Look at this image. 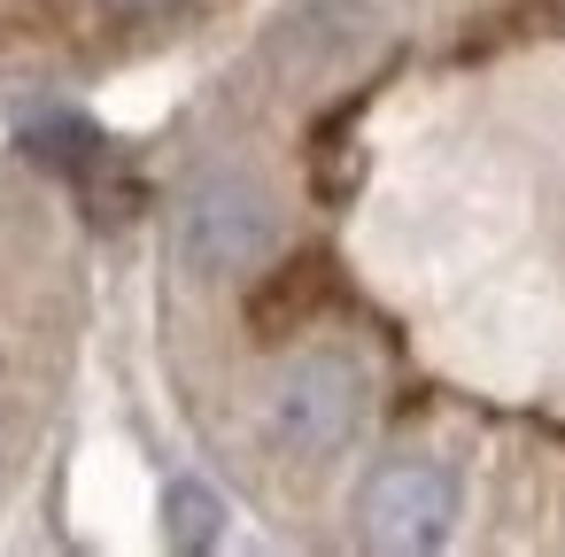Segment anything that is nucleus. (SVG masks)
Returning <instances> with one entry per match:
<instances>
[{
  "mask_svg": "<svg viewBox=\"0 0 565 557\" xmlns=\"http://www.w3.org/2000/svg\"><path fill=\"white\" fill-rule=\"evenodd\" d=\"M449 518H457V480L449 464L434 457H380L364 472V495H356V534L387 557H418V549H441L449 542Z\"/></svg>",
  "mask_w": 565,
  "mask_h": 557,
  "instance_id": "obj_3",
  "label": "nucleus"
},
{
  "mask_svg": "<svg viewBox=\"0 0 565 557\" xmlns=\"http://www.w3.org/2000/svg\"><path fill=\"white\" fill-rule=\"evenodd\" d=\"M17 140H24L32 163H47V171H63V179H86V171H102V156H109L102 125L78 117V109H40V117H24Z\"/></svg>",
  "mask_w": 565,
  "mask_h": 557,
  "instance_id": "obj_4",
  "label": "nucleus"
},
{
  "mask_svg": "<svg viewBox=\"0 0 565 557\" xmlns=\"http://www.w3.org/2000/svg\"><path fill=\"white\" fill-rule=\"evenodd\" d=\"M318 302H326V264H318V256H302V264H287V271L256 294V333H264V341H279V333H295Z\"/></svg>",
  "mask_w": 565,
  "mask_h": 557,
  "instance_id": "obj_5",
  "label": "nucleus"
},
{
  "mask_svg": "<svg viewBox=\"0 0 565 557\" xmlns=\"http://www.w3.org/2000/svg\"><path fill=\"white\" fill-rule=\"evenodd\" d=\"M109 9H148V0H109Z\"/></svg>",
  "mask_w": 565,
  "mask_h": 557,
  "instance_id": "obj_7",
  "label": "nucleus"
},
{
  "mask_svg": "<svg viewBox=\"0 0 565 557\" xmlns=\"http://www.w3.org/2000/svg\"><path fill=\"white\" fill-rule=\"evenodd\" d=\"M163 534H171V549H210V542L225 534V495H217L210 480L179 472V480L163 488Z\"/></svg>",
  "mask_w": 565,
  "mask_h": 557,
  "instance_id": "obj_6",
  "label": "nucleus"
},
{
  "mask_svg": "<svg viewBox=\"0 0 565 557\" xmlns=\"http://www.w3.org/2000/svg\"><path fill=\"white\" fill-rule=\"evenodd\" d=\"M364 364L341 356V349H302L279 379H271V441L295 449V457H341L364 426Z\"/></svg>",
  "mask_w": 565,
  "mask_h": 557,
  "instance_id": "obj_2",
  "label": "nucleus"
},
{
  "mask_svg": "<svg viewBox=\"0 0 565 557\" xmlns=\"http://www.w3.org/2000/svg\"><path fill=\"white\" fill-rule=\"evenodd\" d=\"M279 248V210L248 171H202L179 202V256L202 279H233L256 271Z\"/></svg>",
  "mask_w": 565,
  "mask_h": 557,
  "instance_id": "obj_1",
  "label": "nucleus"
}]
</instances>
